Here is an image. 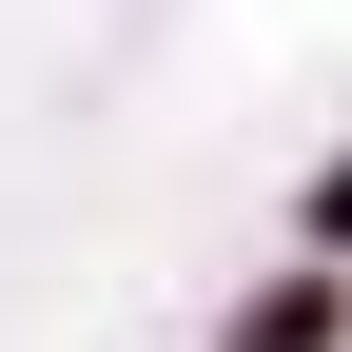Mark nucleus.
Masks as SVG:
<instances>
[{
    "mask_svg": "<svg viewBox=\"0 0 352 352\" xmlns=\"http://www.w3.org/2000/svg\"><path fill=\"white\" fill-rule=\"evenodd\" d=\"M235 352H333V274H294V294H254Z\"/></svg>",
    "mask_w": 352,
    "mask_h": 352,
    "instance_id": "f257e3e1",
    "label": "nucleus"
},
{
    "mask_svg": "<svg viewBox=\"0 0 352 352\" xmlns=\"http://www.w3.org/2000/svg\"><path fill=\"white\" fill-rule=\"evenodd\" d=\"M314 254H352V176H333V196H314Z\"/></svg>",
    "mask_w": 352,
    "mask_h": 352,
    "instance_id": "f03ea898",
    "label": "nucleus"
}]
</instances>
